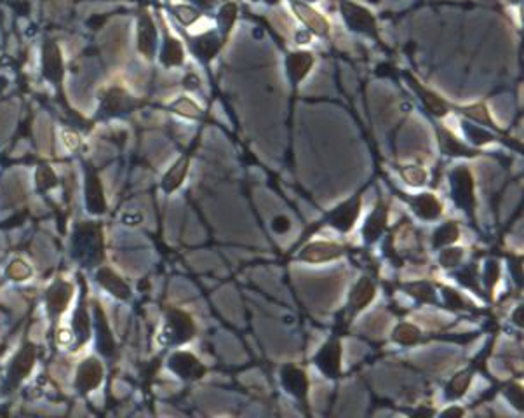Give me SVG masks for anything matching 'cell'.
I'll return each instance as SVG.
<instances>
[{
    "label": "cell",
    "mask_w": 524,
    "mask_h": 418,
    "mask_svg": "<svg viewBox=\"0 0 524 418\" xmlns=\"http://www.w3.org/2000/svg\"><path fill=\"white\" fill-rule=\"evenodd\" d=\"M312 65H314V56L308 51H297L291 52L286 59V68L290 73V79L293 84L301 82L310 72Z\"/></svg>",
    "instance_id": "13"
},
{
    "label": "cell",
    "mask_w": 524,
    "mask_h": 418,
    "mask_svg": "<svg viewBox=\"0 0 524 418\" xmlns=\"http://www.w3.org/2000/svg\"><path fill=\"white\" fill-rule=\"evenodd\" d=\"M373 298H375V284L371 283V279H366V277L359 279L349 298V308L352 314H357L359 311L368 307Z\"/></svg>",
    "instance_id": "15"
},
{
    "label": "cell",
    "mask_w": 524,
    "mask_h": 418,
    "mask_svg": "<svg viewBox=\"0 0 524 418\" xmlns=\"http://www.w3.org/2000/svg\"><path fill=\"white\" fill-rule=\"evenodd\" d=\"M9 274L14 277V279L21 281V279H24V277H27L28 274H30V270H28V267L24 265V263H21V262H14L13 265H10Z\"/></svg>",
    "instance_id": "46"
},
{
    "label": "cell",
    "mask_w": 524,
    "mask_h": 418,
    "mask_svg": "<svg viewBox=\"0 0 524 418\" xmlns=\"http://www.w3.org/2000/svg\"><path fill=\"white\" fill-rule=\"evenodd\" d=\"M75 244L80 255L101 258V230L96 225H82L77 230Z\"/></svg>",
    "instance_id": "6"
},
{
    "label": "cell",
    "mask_w": 524,
    "mask_h": 418,
    "mask_svg": "<svg viewBox=\"0 0 524 418\" xmlns=\"http://www.w3.org/2000/svg\"><path fill=\"white\" fill-rule=\"evenodd\" d=\"M166 335L170 338V342L173 343L188 342L195 335V324H193L192 318L186 312L178 311V308H171L167 312Z\"/></svg>",
    "instance_id": "2"
},
{
    "label": "cell",
    "mask_w": 524,
    "mask_h": 418,
    "mask_svg": "<svg viewBox=\"0 0 524 418\" xmlns=\"http://www.w3.org/2000/svg\"><path fill=\"white\" fill-rule=\"evenodd\" d=\"M403 178L407 184L413 185V187H420V185H424L427 181V173L421 167L407 166L403 170Z\"/></svg>",
    "instance_id": "36"
},
{
    "label": "cell",
    "mask_w": 524,
    "mask_h": 418,
    "mask_svg": "<svg viewBox=\"0 0 524 418\" xmlns=\"http://www.w3.org/2000/svg\"><path fill=\"white\" fill-rule=\"evenodd\" d=\"M343 255L342 246L335 244V242H312L304 248V251L300 253V258L304 262L310 263H321V262H329V260L340 258Z\"/></svg>",
    "instance_id": "10"
},
{
    "label": "cell",
    "mask_w": 524,
    "mask_h": 418,
    "mask_svg": "<svg viewBox=\"0 0 524 418\" xmlns=\"http://www.w3.org/2000/svg\"><path fill=\"white\" fill-rule=\"evenodd\" d=\"M463 410L458 408V406H453V408H448L444 410V412L441 413V417H463Z\"/></svg>",
    "instance_id": "48"
},
{
    "label": "cell",
    "mask_w": 524,
    "mask_h": 418,
    "mask_svg": "<svg viewBox=\"0 0 524 418\" xmlns=\"http://www.w3.org/2000/svg\"><path fill=\"white\" fill-rule=\"evenodd\" d=\"M136 105V101L126 93L121 87H114L107 93L103 100V112L107 115H117L124 114V112L133 110Z\"/></svg>",
    "instance_id": "14"
},
{
    "label": "cell",
    "mask_w": 524,
    "mask_h": 418,
    "mask_svg": "<svg viewBox=\"0 0 524 418\" xmlns=\"http://www.w3.org/2000/svg\"><path fill=\"white\" fill-rule=\"evenodd\" d=\"M263 2H269V3H276V2H279V0H263Z\"/></svg>",
    "instance_id": "54"
},
{
    "label": "cell",
    "mask_w": 524,
    "mask_h": 418,
    "mask_svg": "<svg viewBox=\"0 0 524 418\" xmlns=\"http://www.w3.org/2000/svg\"><path fill=\"white\" fill-rule=\"evenodd\" d=\"M173 13H174V16L179 20V23L186 24V27H188V24H192L193 21L199 20V16H200L199 10H195L193 7H190V6H183V3H181V6H174Z\"/></svg>",
    "instance_id": "39"
},
{
    "label": "cell",
    "mask_w": 524,
    "mask_h": 418,
    "mask_svg": "<svg viewBox=\"0 0 524 418\" xmlns=\"http://www.w3.org/2000/svg\"><path fill=\"white\" fill-rule=\"evenodd\" d=\"M505 394H507V398L511 399V403L516 406V408H519V410L523 408V389H521V385H518V384L509 385L507 391H505Z\"/></svg>",
    "instance_id": "43"
},
{
    "label": "cell",
    "mask_w": 524,
    "mask_h": 418,
    "mask_svg": "<svg viewBox=\"0 0 524 418\" xmlns=\"http://www.w3.org/2000/svg\"><path fill=\"white\" fill-rule=\"evenodd\" d=\"M65 138H66V143H68V147H72V149H75L77 143H79V142H77V136L73 135V133L66 131V133H65Z\"/></svg>",
    "instance_id": "51"
},
{
    "label": "cell",
    "mask_w": 524,
    "mask_h": 418,
    "mask_svg": "<svg viewBox=\"0 0 524 418\" xmlns=\"http://www.w3.org/2000/svg\"><path fill=\"white\" fill-rule=\"evenodd\" d=\"M342 16L350 30L380 42L376 20L366 7L359 6V3L352 2V0H342Z\"/></svg>",
    "instance_id": "1"
},
{
    "label": "cell",
    "mask_w": 524,
    "mask_h": 418,
    "mask_svg": "<svg viewBox=\"0 0 524 418\" xmlns=\"http://www.w3.org/2000/svg\"><path fill=\"white\" fill-rule=\"evenodd\" d=\"M173 108L174 112H178V114L185 115V117H199L200 115V108L197 107L193 101H190L188 98H179L176 103H173Z\"/></svg>",
    "instance_id": "38"
},
{
    "label": "cell",
    "mask_w": 524,
    "mask_h": 418,
    "mask_svg": "<svg viewBox=\"0 0 524 418\" xmlns=\"http://www.w3.org/2000/svg\"><path fill=\"white\" fill-rule=\"evenodd\" d=\"M511 2L512 3H519V2H521V0H511Z\"/></svg>",
    "instance_id": "55"
},
{
    "label": "cell",
    "mask_w": 524,
    "mask_h": 418,
    "mask_svg": "<svg viewBox=\"0 0 524 418\" xmlns=\"http://www.w3.org/2000/svg\"><path fill=\"white\" fill-rule=\"evenodd\" d=\"M453 197H455L456 204L465 211H472L476 206V199H474V178L467 167H458L453 173Z\"/></svg>",
    "instance_id": "4"
},
{
    "label": "cell",
    "mask_w": 524,
    "mask_h": 418,
    "mask_svg": "<svg viewBox=\"0 0 524 418\" xmlns=\"http://www.w3.org/2000/svg\"><path fill=\"white\" fill-rule=\"evenodd\" d=\"M87 208H89L91 213H103L107 204H105V197H103V188H101L100 180L94 177L93 173L89 174L87 178Z\"/></svg>",
    "instance_id": "24"
},
{
    "label": "cell",
    "mask_w": 524,
    "mask_h": 418,
    "mask_svg": "<svg viewBox=\"0 0 524 418\" xmlns=\"http://www.w3.org/2000/svg\"><path fill=\"white\" fill-rule=\"evenodd\" d=\"M192 47L193 52H195L202 61H211V59L218 54V51H220L221 40L218 38L216 33L207 31V33L199 35L197 38H193Z\"/></svg>",
    "instance_id": "19"
},
{
    "label": "cell",
    "mask_w": 524,
    "mask_h": 418,
    "mask_svg": "<svg viewBox=\"0 0 524 418\" xmlns=\"http://www.w3.org/2000/svg\"><path fill=\"white\" fill-rule=\"evenodd\" d=\"M98 281H100L112 294L122 298V300H128V298L131 297V291H129L128 284H126L121 277L115 276L110 269H100V272H98Z\"/></svg>",
    "instance_id": "22"
},
{
    "label": "cell",
    "mask_w": 524,
    "mask_h": 418,
    "mask_svg": "<svg viewBox=\"0 0 524 418\" xmlns=\"http://www.w3.org/2000/svg\"><path fill=\"white\" fill-rule=\"evenodd\" d=\"M498 277H500V265L495 260H491V262H488L486 269V284L490 290L498 283Z\"/></svg>",
    "instance_id": "44"
},
{
    "label": "cell",
    "mask_w": 524,
    "mask_h": 418,
    "mask_svg": "<svg viewBox=\"0 0 524 418\" xmlns=\"http://www.w3.org/2000/svg\"><path fill=\"white\" fill-rule=\"evenodd\" d=\"M37 181H38V188H40V191H47V188L54 187L56 185V177L47 166H40L37 171Z\"/></svg>",
    "instance_id": "41"
},
{
    "label": "cell",
    "mask_w": 524,
    "mask_h": 418,
    "mask_svg": "<svg viewBox=\"0 0 524 418\" xmlns=\"http://www.w3.org/2000/svg\"><path fill=\"white\" fill-rule=\"evenodd\" d=\"M101 377H103V368H101V364L98 363L96 359L86 361V363L80 366L79 375H77V387L82 392L91 391V389H94L100 384Z\"/></svg>",
    "instance_id": "16"
},
{
    "label": "cell",
    "mask_w": 524,
    "mask_h": 418,
    "mask_svg": "<svg viewBox=\"0 0 524 418\" xmlns=\"http://www.w3.org/2000/svg\"><path fill=\"white\" fill-rule=\"evenodd\" d=\"M73 328H75L77 335H79L80 342L89 338V321H87L86 308L80 307L75 314V321H73Z\"/></svg>",
    "instance_id": "37"
},
{
    "label": "cell",
    "mask_w": 524,
    "mask_h": 418,
    "mask_svg": "<svg viewBox=\"0 0 524 418\" xmlns=\"http://www.w3.org/2000/svg\"><path fill=\"white\" fill-rule=\"evenodd\" d=\"M444 300L448 308H451V311H458V308H463V305H465L462 297L455 290H449V288H444Z\"/></svg>",
    "instance_id": "42"
},
{
    "label": "cell",
    "mask_w": 524,
    "mask_h": 418,
    "mask_svg": "<svg viewBox=\"0 0 524 418\" xmlns=\"http://www.w3.org/2000/svg\"><path fill=\"white\" fill-rule=\"evenodd\" d=\"M463 114L467 115V117H470L472 121L476 122H481V124L484 126H493V121H491L490 117V112H488V108L484 107V105H470V107H465L463 108Z\"/></svg>",
    "instance_id": "34"
},
{
    "label": "cell",
    "mask_w": 524,
    "mask_h": 418,
    "mask_svg": "<svg viewBox=\"0 0 524 418\" xmlns=\"http://www.w3.org/2000/svg\"><path fill=\"white\" fill-rule=\"evenodd\" d=\"M315 364L328 378H338L342 373V343L331 338L315 356Z\"/></svg>",
    "instance_id": "3"
},
{
    "label": "cell",
    "mask_w": 524,
    "mask_h": 418,
    "mask_svg": "<svg viewBox=\"0 0 524 418\" xmlns=\"http://www.w3.org/2000/svg\"><path fill=\"white\" fill-rule=\"evenodd\" d=\"M470 382H472V371L470 370L462 371V373H456L455 377L451 378V382H449L448 389H446V396H448L449 399L462 398V396L467 392V389H469Z\"/></svg>",
    "instance_id": "28"
},
{
    "label": "cell",
    "mask_w": 524,
    "mask_h": 418,
    "mask_svg": "<svg viewBox=\"0 0 524 418\" xmlns=\"http://www.w3.org/2000/svg\"><path fill=\"white\" fill-rule=\"evenodd\" d=\"M185 86L188 87V89H195V87H199V79H197L195 75H188L185 79Z\"/></svg>",
    "instance_id": "50"
},
{
    "label": "cell",
    "mask_w": 524,
    "mask_h": 418,
    "mask_svg": "<svg viewBox=\"0 0 524 418\" xmlns=\"http://www.w3.org/2000/svg\"><path fill=\"white\" fill-rule=\"evenodd\" d=\"M463 258V249L462 248H446L444 251L439 256V263H441L444 269H453V267L458 265Z\"/></svg>",
    "instance_id": "35"
},
{
    "label": "cell",
    "mask_w": 524,
    "mask_h": 418,
    "mask_svg": "<svg viewBox=\"0 0 524 418\" xmlns=\"http://www.w3.org/2000/svg\"><path fill=\"white\" fill-rule=\"evenodd\" d=\"M521 262H523L521 256H519V258L512 260V270H514V274H516V277H518V279H521V276H523V274H521Z\"/></svg>",
    "instance_id": "49"
},
{
    "label": "cell",
    "mask_w": 524,
    "mask_h": 418,
    "mask_svg": "<svg viewBox=\"0 0 524 418\" xmlns=\"http://www.w3.org/2000/svg\"><path fill=\"white\" fill-rule=\"evenodd\" d=\"M156 40H157L156 24H154L149 10L143 7V9H140V14H138V49L149 59L154 58Z\"/></svg>",
    "instance_id": "7"
},
{
    "label": "cell",
    "mask_w": 524,
    "mask_h": 418,
    "mask_svg": "<svg viewBox=\"0 0 524 418\" xmlns=\"http://www.w3.org/2000/svg\"><path fill=\"white\" fill-rule=\"evenodd\" d=\"M460 237V228L455 221H448L442 227H439L434 234V246L435 248H442V246H449L456 242Z\"/></svg>",
    "instance_id": "29"
},
{
    "label": "cell",
    "mask_w": 524,
    "mask_h": 418,
    "mask_svg": "<svg viewBox=\"0 0 524 418\" xmlns=\"http://www.w3.org/2000/svg\"><path fill=\"white\" fill-rule=\"evenodd\" d=\"M387 216H389L387 206L380 202V204L373 209V213L369 214L368 221H366V225H364V230H362V235L366 237V241L375 242L376 239L382 235L383 228H385V225H387Z\"/></svg>",
    "instance_id": "18"
},
{
    "label": "cell",
    "mask_w": 524,
    "mask_h": 418,
    "mask_svg": "<svg viewBox=\"0 0 524 418\" xmlns=\"http://www.w3.org/2000/svg\"><path fill=\"white\" fill-rule=\"evenodd\" d=\"M467 126V135H469V138L472 140L476 145H486V143L493 142L495 136L490 135V133L486 131V129L479 128V126H470V124H465Z\"/></svg>",
    "instance_id": "40"
},
{
    "label": "cell",
    "mask_w": 524,
    "mask_h": 418,
    "mask_svg": "<svg viewBox=\"0 0 524 418\" xmlns=\"http://www.w3.org/2000/svg\"><path fill=\"white\" fill-rule=\"evenodd\" d=\"M186 171H188V157H181L178 163L174 164L170 170V173L164 177L163 187L166 192H173L181 185V181L185 180Z\"/></svg>",
    "instance_id": "26"
},
{
    "label": "cell",
    "mask_w": 524,
    "mask_h": 418,
    "mask_svg": "<svg viewBox=\"0 0 524 418\" xmlns=\"http://www.w3.org/2000/svg\"><path fill=\"white\" fill-rule=\"evenodd\" d=\"M439 143H441V150L446 156H474V150L467 149V147L463 145L451 131H448V129H439Z\"/></svg>",
    "instance_id": "23"
},
{
    "label": "cell",
    "mask_w": 524,
    "mask_h": 418,
    "mask_svg": "<svg viewBox=\"0 0 524 418\" xmlns=\"http://www.w3.org/2000/svg\"><path fill=\"white\" fill-rule=\"evenodd\" d=\"M407 79H410L411 82V87H413L414 91L418 93V96L421 98V101H424L425 108H427L428 112H431L432 115H435V117H444L446 114H448V105L444 103V101L441 100V98L437 96V94H434L432 91L425 89L424 86H421L420 82H418L414 77L407 75Z\"/></svg>",
    "instance_id": "17"
},
{
    "label": "cell",
    "mask_w": 524,
    "mask_h": 418,
    "mask_svg": "<svg viewBox=\"0 0 524 418\" xmlns=\"http://www.w3.org/2000/svg\"><path fill=\"white\" fill-rule=\"evenodd\" d=\"M42 54H44V58H42V72H44V77L58 86L63 79V59L58 44L54 40H47Z\"/></svg>",
    "instance_id": "8"
},
{
    "label": "cell",
    "mask_w": 524,
    "mask_h": 418,
    "mask_svg": "<svg viewBox=\"0 0 524 418\" xmlns=\"http://www.w3.org/2000/svg\"><path fill=\"white\" fill-rule=\"evenodd\" d=\"M411 206H413L414 213L424 220H435L442 213V204L432 194H421L411 199Z\"/></svg>",
    "instance_id": "20"
},
{
    "label": "cell",
    "mask_w": 524,
    "mask_h": 418,
    "mask_svg": "<svg viewBox=\"0 0 524 418\" xmlns=\"http://www.w3.org/2000/svg\"><path fill=\"white\" fill-rule=\"evenodd\" d=\"M235 17H237V6H235L234 2L225 3V6L220 9L218 21H220V30L223 37H227V35L230 33L232 27H234Z\"/></svg>",
    "instance_id": "33"
},
{
    "label": "cell",
    "mask_w": 524,
    "mask_h": 418,
    "mask_svg": "<svg viewBox=\"0 0 524 418\" xmlns=\"http://www.w3.org/2000/svg\"><path fill=\"white\" fill-rule=\"evenodd\" d=\"M33 361H35L33 347L31 345L23 347V350H21V352L17 354L16 359H14L13 368H10V373H9L10 382H13V384H17L21 378L27 377L28 371H30L31 366H33Z\"/></svg>",
    "instance_id": "21"
},
{
    "label": "cell",
    "mask_w": 524,
    "mask_h": 418,
    "mask_svg": "<svg viewBox=\"0 0 524 418\" xmlns=\"http://www.w3.org/2000/svg\"><path fill=\"white\" fill-rule=\"evenodd\" d=\"M460 283L463 284V286H469L472 288V290H477V283H476V269L474 267H469V269H465L463 272H460Z\"/></svg>",
    "instance_id": "45"
},
{
    "label": "cell",
    "mask_w": 524,
    "mask_h": 418,
    "mask_svg": "<svg viewBox=\"0 0 524 418\" xmlns=\"http://www.w3.org/2000/svg\"><path fill=\"white\" fill-rule=\"evenodd\" d=\"M193 2L199 7H202V9H209V7L214 6V0H193Z\"/></svg>",
    "instance_id": "52"
},
{
    "label": "cell",
    "mask_w": 524,
    "mask_h": 418,
    "mask_svg": "<svg viewBox=\"0 0 524 418\" xmlns=\"http://www.w3.org/2000/svg\"><path fill=\"white\" fill-rule=\"evenodd\" d=\"M359 213H361V195L349 199L343 204L328 214V221L340 232H349L354 228L357 221Z\"/></svg>",
    "instance_id": "5"
},
{
    "label": "cell",
    "mask_w": 524,
    "mask_h": 418,
    "mask_svg": "<svg viewBox=\"0 0 524 418\" xmlns=\"http://www.w3.org/2000/svg\"><path fill=\"white\" fill-rule=\"evenodd\" d=\"M272 227H274V230L279 232V234H284V232L290 230L291 223H290V220H287L286 216H277L276 220H274Z\"/></svg>",
    "instance_id": "47"
},
{
    "label": "cell",
    "mask_w": 524,
    "mask_h": 418,
    "mask_svg": "<svg viewBox=\"0 0 524 418\" xmlns=\"http://www.w3.org/2000/svg\"><path fill=\"white\" fill-rule=\"evenodd\" d=\"M70 293H72V288L66 283H56L54 286L49 290L47 305L51 314H59V312L66 307V304H68L70 300Z\"/></svg>",
    "instance_id": "25"
},
{
    "label": "cell",
    "mask_w": 524,
    "mask_h": 418,
    "mask_svg": "<svg viewBox=\"0 0 524 418\" xmlns=\"http://www.w3.org/2000/svg\"><path fill=\"white\" fill-rule=\"evenodd\" d=\"M404 290H406L411 297H414L420 301H425V304H432V301H435L434 288H432V284L424 283V281H420V283L406 284Z\"/></svg>",
    "instance_id": "32"
},
{
    "label": "cell",
    "mask_w": 524,
    "mask_h": 418,
    "mask_svg": "<svg viewBox=\"0 0 524 418\" xmlns=\"http://www.w3.org/2000/svg\"><path fill=\"white\" fill-rule=\"evenodd\" d=\"M170 368L176 375L188 380H195L206 373V368L188 352H176L170 359Z\"/></svg>",
    "instance_id": "12"
},
{
    "label": "cell",
    "mask_w": 524,
    "mask_h": 418,
    "mask_svg": "<svg viewBox=\"0 0 524 418\" xmlns=\"http://www.w3.org/2000/svg\"><path fill=\"white\" fill-rule=\"evenodd\" d=\"M96 321H98V345H100L101 352H103L105 356H110L115 349V343L110 335V329H108L103 311H101L100 307L96 308Z\"/></svg>",
    "instance_id": "27"
},
{
    "label": "cell",
    "mask_w": 524,
    "mask_h": 418,
    "mask_svg": "<svg viewBox=\"0 0 524 418\" xmlns=\"http://www.w3.org/2000/svg\"><path fill=\"white\" fill-rule=\"evenodd\" d=\"M163 63L166 66H176L183 63V47L178 40L173 37H167L166 45L163 49V56H160Z\"/></svg>",
    "instance_id": "30"
},
{
    "label": "cell",
    "mask_w": 524,
    "mask_h": 418,
    "mask_svg": "<svg viewBox=\"0 0 524 418\" xmlns=\"http://www.w3.org/2000/svg\"><path fill=\"white\" fill-rule=\"evenodd\" d=\"M392 338L396 342L403 343V345H413V343H417L420 340V329L417 326L410 324V322H403V324H399L394 329Z\"/></svg>",
    "instance_id": "31"
},
{
    "label": "cell",
    "mask_w": 524,
    "mask_h": 418,
    "mask_svg": "<svg viewBox=\"0 0 524 418\" xmlns=\"http://www.w3.org/2000/svg\"><path fill=\"white\" fill-rule=\"evenodd\" d=\"M293 10L298 17H300L301 23L308 28L310 31H314L319 37H326L329 33V23L322 14H319L317 10L308 7L307 3L298 2L293 0Z\"/></svg>",
    "instance_id": "9"
},
{
    "label": "cell",
    "mask_w": 524,
    "mask_h": 418,
    "mask_svg": "<svg viewBox=\"0 0 524 418\" xmlns=\"http://www.w3.org/2000/svg\"><path fill=\"white\" fill-rule=\"evenodd\" d=\"M514 322H516V324L523 326V307H519L518 311L514 312Z\"/></svg>",
    "instance_id": "53"
},
{
    "label": "cell",
    "mask_w": 524,
    "mask_h": 418,
    "mask_svg": "<svg viewBox=\"0 0 524 418\" xmlns=\"http://www.w3.org/2000/svg\"><path fill=\"white\" fill-rule=\"evenodd\" d=\"M280 378H283V385L286 387V391L290 394H293L294 398L305 401L308 392V378L305 375V371H301L300 368L293 366V364H286L280 371Z\"/></svg>",
    "instance_id": "11"
}]
</instances>
